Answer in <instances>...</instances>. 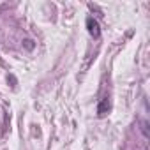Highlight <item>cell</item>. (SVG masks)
Here are the masks:
<instances>
[{
	"label": "cell",
	"mask_w": 150,
	"mask_h": 150,
	"mask_svg": "<svg viewBox=\"0 0 150 150\" xmlns=\"http://www.w3.org/2000/svg\"><path fill=\"white\" fill-rule=\"evenodd\" d=\"M110 111V99L108 97H104V99H101V103L97 104V117H106V113Z\"/></svg>",
	"instance_id": "cell-2"
},
{
	"label": "cell",
	"mask_w": 150,
	"mask_h": 150,
	"mask_svg": "<svg viewBox=\"0 0 150 150\" xmlns=\"http://www.w3.org/2000/svg\"><path fill=\"white\" fill-rule=\"evenodd\" d=\"M139 129H141V132H143V136H145V139H148V122L146 120H139Z\"/></svg>",
	"instance_id": "cell-3"
},
{
	"label": "cell",
	"mask_w": 150,
	"mask_h": 150,
	"mask_svg": "<svg viewBox=\"0 0 150 150\" xmlns=\"http://www.w3.org/2000/svg\"><path fill=\"white\" fill-rule=\"evenodd\" d=\"M23 46H25L27 50H34V41H32V39H25V41H23Z\"/></svg>",
	"instance_id": "cell-4"
},
{
	"label": "cell",
	"mask_w": 150,
	"mask_h": 150,
	"mask_svg": "<svg viewBox=\"0 0 150 150\" xmlns=\"http://www.w3.org/2000/svg\"><path fill=\"white\" fill-rule=\"evenodd\" d=\"M87 30H88V34H90L94 39H99V37H101V27H99L97 20H94L92 16L87 18Z\"/></svg>",
	"instance_id": "cell-1"
}]
</instances>
